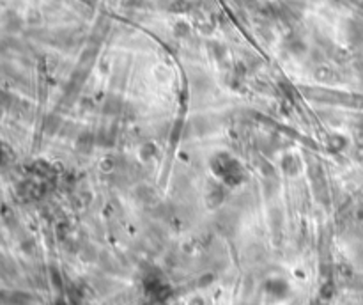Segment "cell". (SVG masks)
I'll return each mask as SVG.
<instances>
[{
	"label": "cell",
	"mask_w": 363,
	"mask_h": 305,
	"mask_svg": "<svg viewBox=\"0 0 363 305\" xmlns=\"http://www.w3.org/2000/svg\"><path fill=\"white\" fill-rule=\"evenodd\" d=\"M190 305H204V304H202V300H200V298H195V300H193Z\"/></svg>",
	"instance_id": "1"
}]
</instances>
